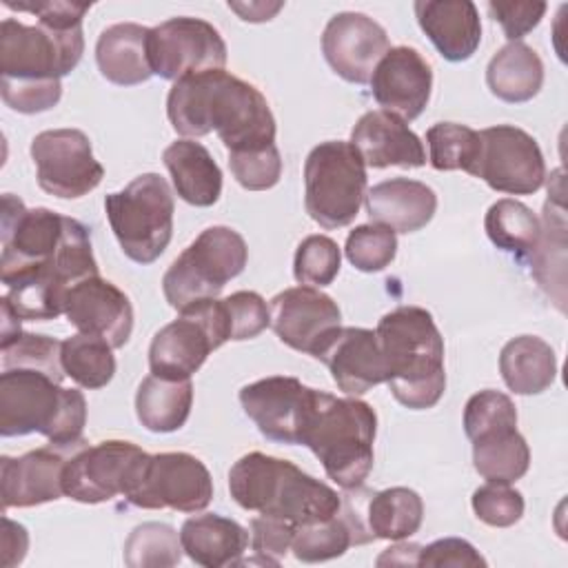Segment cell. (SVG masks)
I'll use <instances>...</instances> for the list:
<instances>
[{"mask_svg": "<svg viewBox=\"0 0 568 568\" xmlns=\"http://www.w3.org/2000/svg\"><path fill=\"white\" fill-rule=\"evenodd\" d=\"M428 160L437 171H466L475 173L479 160V131L457 124V122H437L426 131Z\"/></svg>", "mask_w": 568, "mask_h": 568, "instance_id": "74e56055", "label": "cell"}, {"mask_svg": "<svg viewBox=\"0 0 568 568\" xmlns=\"http://www.w3.org/2000/svg\"><path fill=\"white\" fill-rule=\"evenodd\" d=\"M390 49L379 22L359 11L335 13L322 33V53L328 67L351 84H366Z\"/></svg>", "mask_w": 568, "mask_h": 568, "instance_id": "ffe728a7", "label": "cell"}, {"mask_svg": "<svg viewBox=\"0 0 568 568\" xmlns=\"http://www.w3.org/2000/svg\"><path fill=\"white\" fill-rule=\"evenodd\" d=\"M342 266V251L328 235H308L297 244L293 275L304 286H328Z\"/></svg>", "mask_w": 568, "mask_h": 568, "instance_id": "7bdbcfd3", "label": "cell"}, {"mask_svg": "<svg viewBox=\"0 0 568 568\" xmlns=\"http://www.w3.org/2000/svg\"><path fill=\"white\" fill-rule=\"evenodd\" d=\"M180 532L169 524L144 521L124 541V564L129 568H169L182 559Z\"/></svg>", "mask_w": 568, "mask_h": 568, "instance_id": "f35d334b", "label": "cell"}, {"mask_svg": "<svg viewBox=\"0 0 568 568\" xmlns=\"http://www.w3.org/2000/svg\"><path fill=\"white\" fill-rule=\"evenodd\" d=\"M422 546L419 544H408V541H397L395 546L386 548L379 557H377V566H417V557H419Z\"/></svg>", "mask_w": 568, "mask_h": 568, "instance_id": "11a10c76", "label": "cell"}, {"mask_svg": "<svg viewBox=\"0 0 568 568\" xmlns=\"http://www.w3.org/2000/svg\"><path fill=\"white\" fill-rule=\"evenodd\" d=\"M149 58L153 75L175 82L184 75L224 69L226 42L211 22L180 16L151 29Z\"/></svg>", "mask_w": 568, "mask_h": 568, "instance_id": "2e32d148", "label": "cell"}, {"mask_svg": "<svg viewBox=\"0 0 568 568\" xmlns=\"http://www.w3.org/2000/svg\"><path fill=\"white\" fill-rule=\"evenodd\" d=\"M248 260L244 237L231 226L204 229L166 268L162 291L175 311L215 300Z\"/></svg>", "mask_w": 568, "mask_h": 568, "instance_id": "52a82bcc", "label": "cell"}, {"mask_svg": "<svg viewBox=\"0 0 568 568\" xmlns=\"http://www.w3.org/2000/svg\"><path fill=\"white\" fill-rule=\"evenodd\" d=\"M87 444H49L29 450L20 457H0V497L2 513L9 508H31L38 504L55 501L64 495L62 473L69 457Z\"/></svg>", "mask_w": 568, "mask_h": 568, "instance_id": "d6986e66", "label": "cell"}, {"mask_svg": "<svg viewBox=\"0 0 568 568\" xmlns=\"http://www.w3.org/2000/svg\"><path fill=\"white\" fill-rule=\"evenodd\" d=\"M124 499L146 510L171 508L200 513L213 499V479L209 468L191 453H158L149 455L135 486Z\"/></svg>", "mask_w": 568, "mask_h": 568, "instance_id": "4fadbf2b", "label": "cell"}, {"mask_svg": "<svg viewBox=\"0 0 568 568\" xmlns=\"http://www.w3.org/2000/svg\"><path fill=\"white\" fill-rule=\"evenodd\" d=\"M229 166L237 184L246 191L273 189L282 178V155L275 144L229 153Z\"/></svg>", "mask_w": 568, "mask_h": 568, "instance_id": "bcb514c9", "label": "cell"}, {"mask_svg": "<svg viewBox=\"0 0 568 568\" xmlns=\"http://www.w3.org/2000/svg\"><path fill=\"white\" fill-rule=\"evenodd\" d=\"M393 397L410 408H433L446 390L444 337L422 306H397L375 328Z\"/></svg>", "mask_w": 568, "mask_h": 568, "instance_id": "3957f363", "label": "cell"}, {"mask_svg": "<svg viewBox=\"0 0 568 568\" xmlns=\"http://www.w3.org/2000/svg\"><path fill=\"white\" fill-rule=\"evenodd\" d=\"M504 384L517 395H537L552 386L557 357L552 346L537 335H519L504 344L499 353Z\"/></svg>", "mask_w": 568, "mask_h": 568, "instance_id": "f546056e", "label": "cell"}, {"mask_svg": "<svg viewBox=\"0 0 568 568\" xmlns=\"http://www.w3.org/2000/svg\"><path fill=\"white\" fill-rule=\"evenodd\" d=\"M229 490L237 506L295 526L333 517L342 495L288 459L260 450L242 455L229 470Z\"/></svg>", "mask_w": 568, "mask_h": 568, "instance_id": "277c9868", "label": "cell"}, {"mask_svg": "<svg viewBox=\"0 0 568 568\" xmlns=\"http://www.w3.org/2000/svg\"><path fill=\"white\" fill-rule=\"evenodd\" d=\"M82 51V27L51 29L4 18L0 22V82H60L78 67Z\"/></svg>", "mask_w": 568, "mask_h": 568, "instance_id": "30bf717a", "label": "cell"}, {"mask_svg": "<svg viewBox=\"0 0 568 568\" xmlns=\"http://www.w3.org/2000/svg\"><path fill=\"white\" fill-rule=\"evenodd\" d=\"M2 371L7 368H36L42 371L58 382L67 377L60 359L62 342L49 335L22 333L11 344L2 346Z\"/></svg>", "mask_w": 568, "mask_h": 568, "instance_id": "ee69618b", "label": "cell"}, {"mask_svg": "<svg viewBox=\"0 0 568 568\" xmlns=\"http://www.w3.org/2000/svg\"><path fill=\"white\" fill-rule=\"evenodd\" d=\"M315 359L324 362L339 390L353 397L386 382V364L377 335L371 328L339 326L317 351Z\"/></svg>", "mask_w": 568, "mask_h": 568, "instance_id": "603a6c76", "label": "cell"}, {"mask_svg": "<svg viewBox=\"0 0 568 568\" xmlns=\"http://www.w3.org/2000/svg\"><path fill=\"white\" fill-rule=\"evenodd\" d=\"M0 311H2V328H0V348L11 344L18 335H22V328H20V317L16 315V311L11 308V304L7 302V297L0 300Z\"/></svg>", "mask_w": 568, "mask_h": 568, "instance_id": "9f6ffc18", "label": "cell"}, {"mask_svg": "<svg viewBox=\"0 0 568 568\" xmlns=\"http://www.w3.org/2000/svg\"><path fill=\"white\" fill-rule=\"evenodd\" d=\"M366 195V164L344 140L320 142L304 162V206L322 229L348 226Z\"/></svg>", "mask_w": 568, "mask_h": 568, "instance_id": "9c48e42d", "label": "cell"}, {"mask_svg": "<svg viewBox=\"0 0 568 568\" xmlns=\"http://www.w3.org/2000/svg\"><path fill=\"white\" fill-rule=\"evenodd\" d=\"M297 526L277 517L260 515L251 519V546L260 555V564L277 566L280 559L291 550Z\"/></svg>", "mask_w": 568, "mask_h": 568, "instance_id": "681fc988", "label": "cell"}, {"mask_svg": "<svg viewBox=\"0 0 568 568\" xmlns=\"http://www.w3.org/2000/svg\"><path fill=\"white\" fill-rule=\"evenodd\" d=\"M31 160L42 191L62 200L91 193L104 178L91 140L80 129H49L31 140Z\"/></svg>", "mask_w": 568, "mask_h": 568, "instance_id": "5bb4252c", "label": "cell"}, {"mask_svg": "<svg viewBox=\"0 0 568 568\" xmlns=\"http://www.w3.org/2000/svg\"><path fill=\"white\" fill-rule=\"evenodd\" d=\"M193 384L189 379H169L149 375L135 393V415L151 433H173L182 428L191 415Z\"/></svg>", "mask_w": 568, "mask_h": 568, "instance_id": "1f68e13d", "label": "cell"}, {"mask_svg": "<svg viewBox=\"0 0 568 568\" xmlns=\"http://www.w3.org/2000/svg\"><path fill=\"white\" fill-rule=\"evenodd\" d=\"M62 368L82 388H102L115 375L113 346L98 335L75 333L62 339Z\"/></svg>", "mask_w": 568, "mask_h": 568, "instance_id": "8d00e7d4", "label": "cell"}, {"mask_svg": "<svg viewBox=\"0 0 568 568\" xmlns=\"http://www.w3.org/2000/svg\"><path fill=\"white\" fill-rule=\"evenodd\" d=\"M224 342H229V326L222 302L217 297L200 302L153 335L149 368L160 377L189 379Z\"/></svg>", "mask_w": 568, "mask_h": 568, "instance_id": "8fae6325", "label": "cell"}, {"mask_svg": "<svg viewBox=\"0 0 568 568\" xmlns=\"http://www.w3.org/2000/svg\"><path fill=\"white\" fill-rule=\"evenodd\" d=\"M424 519L422 497L406 486L373 490L366 501V526L375 539L402 541L415 535Z\"/></svg>", "mask_w": 568, "mask_h": 568, "instance_id": "836d02e7", "label": "cell"}, {"mask_svg": "<svg viewBox=\"0 0 568 568\" xmlns=\"http://www.w3.org/2000/svg\"><path fill=\"white\" fill-rule=\"evenodd\" d=\"M484 229L497 248L524 260L530 257L537 246L541 220L524 202L501 197L486 211Z\"/></svg>", "mask_w": 568, "mask_h": 568, "instance_id": "d590c367", "label": "cell"}, {"mask_svg": "<svg viewBox=\"0 0 568 568\" xmlns=\"http://www.w3.org/2000/svg\"><path fill=\"white\" fill-rule=\"evenodd\" d=\"M479 160L475 178L493 191L530 195L546 180V162L537 140L515 124H497L479 131Z\"/></svg>", "mask_w": 568, "mask_h": 568, "instance_id": "9a60e30c", "label": "cell"}, {"mask_svg": "<svg viewBox=\"0 0 568 568\" xmlns=\"http://www.w3.org/2000/svg\"><path fill=\"white\" fill-rule=\"evenodd\" d=\"M377 415L357 397L313 393V404L300 444L322 462L326 475L344 490L364 484L373 470Z\"/></svg>", "mask_w": 568, "mask_h": 568, "instance_id": "5b68a950", "label": "cell"}, {"mask_svg": "<svg viewBox=\"0 0 568 568\" xmlns=\"http://www.w3.org/2000/svg\"><path fill=\"white\" fill-rule=\"evenodd\" d=\"M417 566L422 568H433V566H486V559L479 555V550L459 537H444L437 539L428 546H422Z\"/></svg>", "mask_w": 568, "mask_h": 568, "instance_id": "f5cc1de1", "label": "cell"}, {"mask_svg": "<svg viewBox=\"0 0 568 568\" xmlns=\"http://www.w3.org/2000/svg\"><path fill=\"white\" fill-rule=\"evenodd\" d=\"M29 548V532L22 524L2 517V566L11 568L20 564Z\"/></svg>", "mask_w": 568, "mask_h": 568, "instance_id": "db71d44e", "label": "cell"}, {"mask_svg": "<svg viewBox=\"0 0 568 568\" xmlns=\"http://www.w3.org/2000/svg\"><path fill=\"white\" fill-rule=\"evenodd\" d=\"M351 546H355L353 530L337 510L328 519L297 526L291 550L300 561L317 564L342 557Z\"/></svg>", "mask_w": 568, "mask_h": 568, "instance_id": "ab89813d", "label": "cell"}, {"mask_svg": "<svg viewBox=\"0 0 568 568\" xmlns=\"http://www.w3.org/2000/svg\"><path fill=\"white\" fill-rule=\"evenodd\" d=\"M415 18L448 62L468 60L481 42L479 11L470 0H417Z\"/></svg>", "mask_w": 568, "mask_h": 568, "instance_id": "d4e9b609", "label": "cell"}, {"mask_svg": "<svg viewBox=\"0 0 568 568\" xmlns=\"http://www.w3.org/2000/svg\"><path fill=\"white\" fill-rule=\"evenodd\" d=\"M351 144L359 151L371 169L404 166L415 169L426 164V151L417 133L404 120L382 109L366 111L351 131Z\"/></svg>", "mask_w": 568, "mask_h": 568, "instance_id": "cb8c5ba5", "label": "cell"}, {"mask_svg": "<svg viewBox=\"0 0 568 568\" xmlns=\"http://www.w3.org/2000/svg\"><path fill=\"white\" fill-rule=\"evenodd\" d=\"M535 277L541 284V288L552 295L555 277L552 268L564 277V264H566V217H564V204H555L550 197L544 209V222L539 231V240L535 251L530 253ZM557 295L564 302V293L557 286Z\"/></svg>", "mask_w": 568, "mask_h": 568, "instance_id": "60d3db41", "label": "cell"}, {"mask_svg": "<svg viewBox=\"0 0 568 568\" xmlns=\"http://www.w3.org/2000/svg\"><path fill=\"white\" fill-rule=\"evenodd\" d=\"M149 27L118 22L106 27L95 42L100 73L120 87H135L153 75L149 58Z\"/></svg>", "mask_w": 568, "mask_h": 568, "instance_id": "83f0119b", "label": "cell"}, {"mask_svg": "<svg viewBox=\"0 0 568 568\" xmlns=\"http://www.w3.org/2000/svg\"><path fill=\"white\" fill-rule=\"evenodd\" d=\"M315 388L291 375H271L240 388V404L257 430L280 444H300Z\"/></svg>", "mask_w": 568, "mask_h": 568, "instance_id": "e0dca14e", "label": "cell"}, {"mask_svg": "<svg viewBox=\"0 0 568 568\" xmlns=\"http://www.w3.org/2000/svg\"><path fill=\"white\" fill-rule=\"evenodd\" d=\"M0 280L9 286L20 275L49 268L69 284L100 275L89 229L51 209H27L13 193L2 195Z\"/></svg>", "mask_w": 568, "mask_h": 568, "instance_id": "7a4b0ae2", "label": "cell"}, {"mask_svg": "<svg viewBox=\"0 0 568 568\" xmlns=\"http://www.w3.org/2000/svg\"><path fill=\"white\" fill-rule=\"evenodd\" d=\"M346 260L364 273L384 271L397 253V233L384 224H359L355 226L344 244Z\"/></svg>", "mask_w": 568, "mask_h": 568, "instance_id": "b9f144b4", "label": "cell"}, {"mask_svg": "<svg viewBox=\"0 0 568 568\" xmlns=\"http://www.w3.org/2000/svg\"><path fill=\"white\" fill-rule=\"evenodd\" d=\"M69 282L49 268H36L18 280H13L7 288V302L16 311L20 320L27 322H44L64 315V295L69 291Z\"/></svg>", "mask_w": 568, "mask_h": 568, "instance_id": "e575fe53", "label": "cell"}, {"mask_svg": "<svg viewBox=\"0 0 568 568\" xmlns=\"http://www.w3.org/2000/svg\"><path fill=\"white\" fill-rule=\"evenodd\" d=\"M182 550L204 568L237 566L248 546V532L235 519L204 513L189 517L180 528Z\"/></svg>", "mask_w": 568, "mask_h": 568, "instance_id": "4316f807", "label": "cell"}, {"mask_svg": "<svg viewBox=\"0 0 568 568\" xmlns=\"http://www.w3.org/2000/svg\"><path fill=\"white\" fill-rule=\"evenodd\" d=\"M364 202L371 222L384 224L395 233H415L424 229L437 211L435 191L428 184L408 178H390L371 186Z\"/></svg>", "mask_w": 568, "mask_h": 568, "instance_id": "484cf974", "label": "cell"}, {"mask_svg": "<svg viewBox=\"0 0 568 568\" xmlns=\"http://www.w3.org/2000/svg\"><path fill=\"white\" fill-rule=\"evenodd\" d=\"M548 4L546 2H537V0H528V2H488V11L493 16V20H497L504 29V36L510 42H521V38L532 31L539 20L544 18Z\"/></svg>", "mask_w": 568, "mask_h": 568, "instance_id": "f907efd6", "label": "cell"}, {"mask_svg": "<svg viewBox=\"0 0 568 568\" xmlns=\"http://www.w3.org/2000/svg\"><path fill=\"white\" fill-rule=\"evenodd\" d=\"M106 220L124 255L138 264L155 262L173 235L175 202L158 173H142L104 197Z\"/></svg>", "mask_w": 568, "mask_h": 568, "instance_id": "ba28073f", "label": "cell"}, {"mask_svg": "<svg viewBox=\"0 0 568 568\" xmlns=\"http://www.w3.org/2000/svg\"><path fill=\"white\" fill-rule=\"evenodd\" d=\"M501 426H517V408L506 393L486 388L468 397L464 408V430L468 439Z\"/></svg>", "mask_w": 568, "mask_h": 568, "instance_id": "f6af8a7d", "label": "cell"}, {"mask_svg": "<svg viewBox=\"0 0 568 568\" xmlns=\"http://www.w3.org/2000/svg\"><path fill=\"white\" fill-rule=\"evenodd\" d=\"M486 84L504 102H528L544 84V62L526 42H508L490 58Z\"/></svg>", "mask_w": 568, "mask_h": 568, "instance_id": "4dcf8cb0", "label": "cell"}, {"mask_svg": "<svg viewBox=\"0 0 568 568\" xmlns=\"http://www.w3.org/2000/svg\"><path fill=\"white\" fill-rule=\"evenodd\" d=\"M87 399L78 388L36 368H7L0 375V435L40 433L53 444L82 439Z\"/></svg>", "mask_w": 568, "mask_h": 568, "instance_id": "8992f818", "label": "cell"}, {"mask_svg": "<svg viewBox=\"0 0 568 568\" xmlns=\"http://www.w3.org/2000/svg\"><path fill=\"white\" fill-rule=\"evenodd\" d=\"M64 315L80 333L104 337L113 348H122L133 331V306L113 282L91 275L69 286Z\"/></svg>", "mask_w": 568, "mask_h": 568, "instance_id": "44dd1931", "label": "cell"}, {"mask_svg": "<svg viewBox=\"0 0 568 568\" xmlns=\"http://www.w3.org/2000/svg\"><path fill=\"white\" fill-rule=\"evenodd\" d=\"M166 115L184 138L215 131L229 153L275 144V118L266 98L224 69L175 80L166 95Z\"/></svg>", "mask_w": 568, "mask_h": 568, "instance_id": "6da1fadb", "label": "cell"}, {"mask_svg": "<svg viewBox=\"0 0 568 568\" xmlns=\"http://www.w3.org/2000/svg\"><path fill=\"white\" fill-rule=\"evenodd\" d=\"M433 69L413 47H390L371 75V93L382 111L410 122L430 100Z\"/></svg>", "mask_w": 568, "mask_h": 568, "instance_id": "7402d4cb", "label": "cell"}, {"mask_svg": "<svg viewBox=\"0 0 568 568\" xmlns=\"http://www.w3.org/2000/svg\"><path fill=\"white\" fill-rule=\"evenodd\" d=\"M4 7L13 11L33 13L40 24L51 29L82 27V18L91 9L89 2H67V0H31V2L4 0Z\"/></svg>", "mask_w": 568, "mask_h": 568, "instance_id": "816d5d0a", "label": "cell"}, {"mask_svg": "<svg viewBox=\"0 0 568 568\" xmlns=\"http://www.w3.org/2000/svg\"><path fill=\"white\" fill-rule=\"evenodd\" d=\"M473 442V466L486 481L513 484L528 473L530 448L517 426L493 428Z\"/></svg>", "mask_w": 568, "mask_h": 568, "instance_id": "d6a6232c", "label": "cell"}, {"mask_svg": "<svg viewBox=\"0 0 568 568\" xmlns=\"http://www.w3.org/2000/svg\"><path fill=\"white\" fill-rule=\"evenodd\" d=\"M473 513L479 521L493 528H508L517 524L524 515V497L510 484L486 481L470 497Z\"/></svg>", "mask_w": 568, "mask_h": 568, "instance_id": "7dc6e473", "label": "cell"}, {"mask_svg": "<svg viewBox=\"0 0 568 568\" xmlns=\"http://www.w3.org/2000/svg\"><path fill=\"white\" fill-rule=\"evenodd\" d=\"M229 7L233 9V11H237L240 16H242V20H246V22H264V20H271V16L273 13H277L280 9H282V4L277 2V4H264V2H248L246 7L244 4H235V2H229Z\"/></svg>", "mask_w": 568, "mask_h": 568, "instance_id": "6f0895ef", "label": "cell"}, {"mask_svg": "<svg viewBox=\"0 0 568 568\" xmlns=\"http://www.w3.org/2000/svg\"><path fill=\"white\" fill-rule=\"evenodd\" d=\"M271 328L293 351L317 355L324 342L342 326L337 302L315 286H291L277 293L271 304Z\"/></svg>", "mask_w": 568, "mask_h": 568, "instance_id": "ac0fdd59", "label": "cell"}, {"mask_svg": "<svg viewBox=\"0 0 568 568\" xmlns=\"http://www.w3.org/2000/svg\"><path fill=\"white\" fill-rule=\"evenodd\" d=\"M229 326V339H251L257 337L266 326H271V313L264 297L255 291H237L220 300Z\"/></svg>", "mask_w": 568, "mask_h": 568, "instance_id": "c3c4849f", "label": "cell"}, {"mask_svg": "<svg viewBox=\"0 0 568 568\" xmlns=\"http://www.w3.org/2000/svg\"><path fill=\"white\" fill-rule=\"evenodd\" d=\"M175 193L191 206H213L222 195V171L209 149L191 138L171 142L162 153Z\"/></svg>", "mask_w": 568, "mask_h": 568, "instance_id": "f1b7e54d", "label": "cell"}, {"mask_svg": "<svg viewBox=\"0 0 568 568\" xmlns=\"http://www.w3.org/2000/svg\"><path fill=\"white\" fill-rule=\"evenodd\" d=\"M149 453L133 442L106 439L93 446L82 444L67 462L62 490L80 504H102L129 495L135 486Z\"/></svg>", "mask_w": 568, "mask_h": 568, "instance_id": "7c38bea8", "label": "cell"}]
</instances>
